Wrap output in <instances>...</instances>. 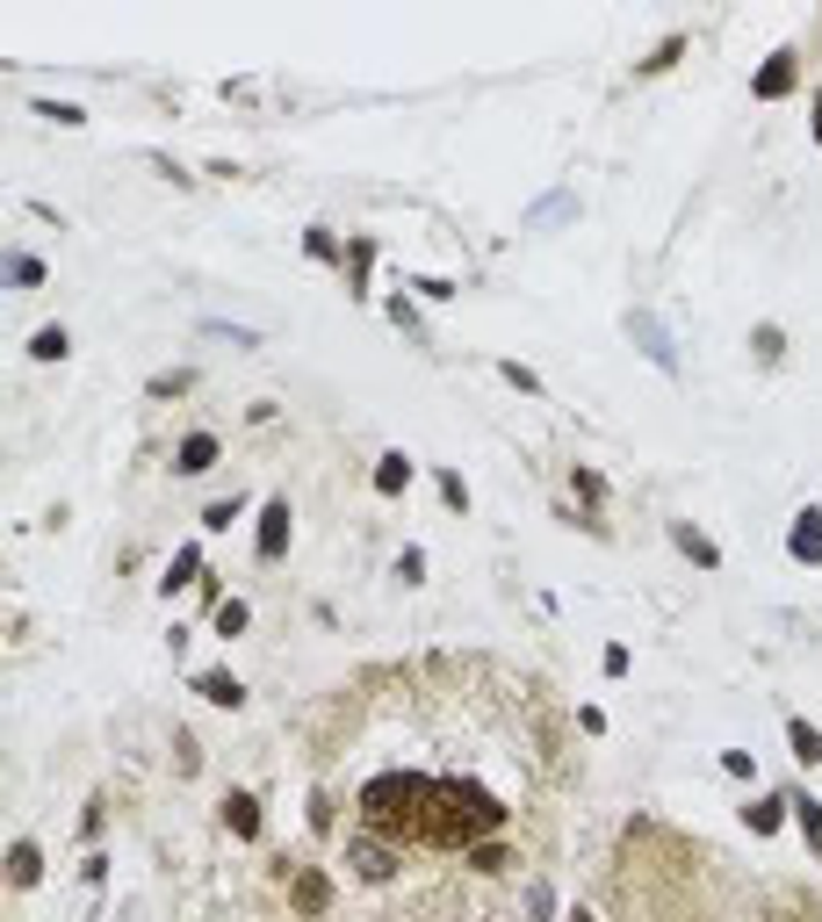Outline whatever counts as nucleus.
Masks as SVG:
<instances>
[{"label": "nucleus", "mask_w": 822, "mask_h": 922, "mask_svg": "<svg viewBox=\"0 0 822 922\" xmlns=\"http://www.w3.org/2000/svg\"><path fill=\"white\" fill-rule=\"evenodd\" d=\"M361 822L382 844H426L470 850L505 829V807L476 778H426V772H382L361 786Z\"/></svg>", "instance_id": "f257e3e1"}, {"label": "nucleus", "mask_w": 822, "mask_h": 922, "mask_svg": "<svg viewBox=\"0 0 822 922\" xmlns=\"http://www.w3.org/2000/svg\"><path fill=\"white\" fill-rule=\"evenodd\" d=\"M253 548H260V562H282V555H289V498H267V505H260Z\"/></svg>", "instance_id": "f03ea898"}, {"label": "nucleus", "mask_w": 822, "mask_h": 922, "mask_svg": "<svg viewBox=\"0 0 822 922\" xmlns=\"http://www.w3.org/2000/svg\"><path fill=\"white\" fill-rule=\"evenodd\" d=\"M787 555L801 570H822V505H801L793 512V533H787Z\"/></svg>", "instance_id": "7ed1b4c3"}, {"label": "nucleus", "mask_w": 822, "mask_h": 922, "mask_svg": "<svg viewBox=\"0 0 822 922\" xmlns=\"http://www.w3.org/2000/svg\"><path fill=\"white\" fill-rule=\"evenodd\" d=\"M793 80H801V65H793V51H772V59L750 73V94L758 102H779V94H793Z\"/></svg>", "instance_id": "20e7f679"}, {"label": "nucleus", "mask_w": 822, "mask_h": 922, "mask_svg": "<svg viewBox=\"0 0 822 922\" xmlns=\"http://www.w3.org/2000/svg\"><path fill=\"white\" fill-rule=\"evenodd\" d=\"M289 901H296V915H325V908H333V879L310 865V872L289 879Z\"/></svg>", "instance_id": "39448f33"}, {"label": "nucleus", "mask_w": 822, "mask_h": 922, "mask_svg": "<svg viewBox=\"0 0 822 922\" xmlns=\"http://www.w3.org/2000/svg\"><path fill=\"white\" fill-rule=\"evenodd\" d=\"M196 692L210 699V707H224V713H239V707H245V685L231 678V670H196Z\"/></svg>", "instance_id": "423d86ee"}, {"label": "nucleus", "mask_w": 822, "mask_h": 922, "mask_svg": "<svg viewBox=\"0 0 822 922\" xmlns=\"http://www.w3.org/2000/svg\"><path fill=\"white\" fill-rule=\"evenodd\" d=\"M347 865H354V872H361V879H390V850H382V836H354V844H347Z\"/></svg>", "instance_id": "0eeeda50"}, {"label": "nucleus", "mask_w": 822, "mask_h": 922, "mask_svg": "<svg viewBox=\"0 0 822 922\" xmlns=\"http://www.w3.org/2000/svg\"><path fill=\"white\" fill-rule=\"evenodd\" d=\"M671 541H678V555L693 562V570H721V548L707 541L700 527H685V519H678V527H671Z\"/></svg>", "instance_id": "6e6552de"}, {"label": "nucleus", "mask_w": 822, "mask_h": 922, "mask_svg": "<svg viewBox=\"0 0 822 922\" xmlns=\"http://www.w3.org/2000/svg\"><path fill=\"white\" fill-rule=\"evenodd\" d=\"M173 469H181V476H202V469H217V433H188L181 447H173Z\"/></svg>", "instance_id": "1a4fd4ad"}, {"label": "nucleus", "mask_w": 822, "mask_h": 922, "mask_svg": "<svg viewBox=\"0 0 822 922\" xmlns=\"http://www.w3.org/2000/svg\"><path fill=\"white\" fill-rule=\"evenodd\" d=\"M787 815H793V807H787V793H765V801H744V829H750V836H772Z\"/></svg>", "instance_id": "9d476101"}, {"label": "nucleus", "mask_w": 822, "mask_h": 922, "mask_svg": "<svg viewBox=\"0 0 822 922\" xmlns=\"http://www.w3.org/2000/svg\"><path fill=\"white\" fill-rule=\"evenodd\" d=\"M202 576H210V570H202V555H196V541H188V548H181V555H173V570H167V576H159V598H173V591H188V584H202Z\"/></svg>", "instance_id": "9b49d317"}, {"label": "nucleus", "mask_w": 822, "mask_h": 922, "mask_svg": "<svg viewBox=\"0 0 822 922\" xmlns=\"http://www.w3.org/2000/svg\"><path fill=\"white\" fill-rule=\"evenodd\" d=\"M44 879V850L36 844H8V887H36Z\"/></svg>", "instance_id": "f8f14e48"}, {"label": "nucleus", "mask_w": 822, "mask_h": 922, "mask_svg": "<svg viewBox=\"0 0 822 922\" xmlns=\"http://www.w3.org/2000/svg\"><path fill=\"white\" fill-rule=\"evenodd\" d=\"M224 829L231 836H260V801L253 793H224Z\"/></svg>", "instance_id": "ddd939ff"}, {"label": "nucleus", "mask_w": 822, "mask_h": 922, "mask_svg": "<svg viewBox=\"0 0 822 922\" xmlns=\"http://www.w3.org/2000/svg\"><path fill=\"white\" fill-rule=\"evenodd\" d=\"M411 484V454H382V462H376V498H397V490H404Z\"/></svg>", "instance_id": "4468645a"}, {"label": "nucleus", "mask_w": 822, "mask_h": 922, "mask_svg": "<svg viewBox=\"0 0 822 922\" xmlns=\"http://www.w3.org/2000/svg\"><path fill=\"white\" fill-rule=\"evenodd\" d=\"M787 807H793V822L808 829V850L822 858V801H815V793H787Z\"/></svg>", "instance_id": "2eb2a0df"}, {"label": "nucleus", "mask_w": 822, "mask_h": 922, "mask_svg": "<svg viewBox=\"0 0 822 922\" xmlns=\"http://www.w3.org/2000/svg\"><path fill=\"white\" fill-rule=\"evenodd\" d=\"M210 627H217V635H224V642H239L245 627H253V605H245V598H224V605H217V613H210Z\"/></svg>", "instance_id": "dca6fc26"}, {"label": "nucleus", "mask_w": 822, "mask_h": 922, "mask_svg": "<svg viewBox=\"0 0 822 922\" xmlns=\"http://www.w3.org/2000/svg\"><path fill=\"white\" fill-rule=\"evenodd\" d=\"M368 267H376V239H347V282H354V296H368Z\"/></svg>", "instance_id": "f3484780"}, {"label": "nucleus", "mask_w": 822, "mask_h": 922, "mask_svg": "<svg viewBox=\"0 0 822 922\" xmlns=\"http://www.w3.org/2000/svg\"><path fill=\"white\" fill-rule=\"evenodd\" d=\"M65 347H73L65 325H36V332H30V361H65Z\"/></svg>", "instance_id": "a211bd4d"}, {"label": "nucleus", "mask_w": 822, "mask_h": 922, "mask_svg": "<svg viewBox=\"0 0 822 922\" xmlns=\"http://www.w3.org/2000/svg\"><path fill=\"white\" fill-rule=\"evenodd\" d=\"M787 742H793V756H801V764H822V728L815 721H787Z\"/></svg>", "instance_id": "6ab92c4d"}, {"label": "nucleus", "mask_w": 822, "mask_h": 922, "mask_svg": "<svg viewBox=\"0 0 822 922\" xmlns=\"http://www.w3.org/2000/svg\"><path fill=\"white\" fill-rule=\"evenodd\" d=\"M628 332L642 339V353H650V361H664L671 368V347H664V325H650V318H628Z\"/></svg>", "instance_id": "aec40b11"}, {"label": "nucleus", "mask_w": 822, "mask_h": 922, "mask_svg": "<svg viewBox=\"0 0 822 922\" xmlns=\"http://www.w3.org/2000/svg\"><path fill=\"white\" fill-rule=\"evenodd\" d=\"M304 253H310V259H347V245H339L325 224H310V231H304Z\"/></svg>", "instance_id": "412c9836"}, {"label": "nucleus", "mask_w": 822, "mask_h": 922, "mask_svg": "<svg viewBox=\"0 0 822 922\" xmlns=\"http://www.w3.org/2000/svg\"><path fill=\"white\" fill-rule=\"evenodd\" d=\"M750 353H758V361H779V353H787V332H779V325H758V332H750Z\"/></svg>", "instance_id": "4be33fe9"}, {"label": "nucleus", "mask_w": 822, "mask_h": 922, "mask_svg": "<svg viewBox=\"0 0 822 922\" xmlns=\"http://www.w3.org/2000/svg\"><path fill=\"white\" fill-rule=\"evenodd\" d=\"M8 282H15V288H36V282H44V259H36V253H15V259H8Z\"/></svg>", "instance_id": "5701e85b"}, {"label": "nucleus", "mask_w": 822, "mask_h": 922, "mask_svg": "<svg viewBox=\"0 0 822 922\" xmlns=\"http://www.w3.org/2000/svg\"><path fill=\"white\" fill-rule=\"evenodd\" d=\"M678 51H685V36H664V44L642 59V73H664V65H678Z\"/></svg>", "instance_id": "b1692460"}, {"label": "nucleus", "mask_w": 822, "mask_h": 922, "mask_svg": "<svg viewBox=\"0 0 822 922\" xmlns=\"http://www.w3.org/2000/svg\"><path fill=\"white\" fill-rule=\"evenodd\" d=\"M498 375H505V382H513V390H519V396H541V375H534V368H519V361H505V368H498Z\"/></svg>", "instance_id": "393cba45"}, {"label": "nucleus", "mask_w": 822, "mask_h": 922, "mask_svg": "<svg viewBox=\"0 0 822 922\" xmlns=\"http://www.w3.org/2000/svg\"><path fill=\"white\" fill-rule=\"evenodd\" d=\"M441 498H447V505H455V512H470V484H462V476H455V469H441Z\"/></svg>", "instance_id": "a878e982"}, {"label": "nucleus", "mask_w": 822, "mask_h": 922, "mask_svg": "<svg viewBox=\"0 0 822 922\" xmlns=\"http://www.w3.org/2000/svg\"><path fill=\"white\" fill-rule=\"evenodd\" d=\"M231 519H239V498H217V505H210V512H202V527H210V533H224V527H231Z\"/></svg>", "instance_id": "bb28decb"}, {"label": "nucleus", "mask_w": 822, "mask_h": 922, "mask_svg": "<svg viewBox=\"0 0 822 922\" xmlns=\"http://www.w3.org/2000/svg\"><path fill=\"white\" fill-rule=\"evenodd\" d=\"M188 382H196V375H188V368H167V375H152V396H181Z\"/></svg>", "instance_id": "cd10ccee"}, {"label": "nucleus", "mask_w": 822, "mask_h": 922, "mask_svg": "<svg viewBox=\"0 0 822 922\" xmlns=\"http://www.w3.org/2000/svg\"><path fill=\"white\" fill-rule=\"evenodd\" d=\"M578 498H584V505H607V484H599V469H578Z\"/></svg>", "instance_id": "c85d7f7f"}, {"label": "nucleus", "mask_w": 822, "mask_h": 922, "mask_svg": "<svg viewBox=\"0 0 822 922\" xmlns=\"http://www.w3.org/2000/svg\"><path fill=\"white\" fill-rule=\"evenodd\" d=\"M397 576H404V584H419V576H426V555H419V548H404V555H397Z\"/></svg>", "instance_id": "c756f323"}, {"label": "nucleus", "mask_w": 822, "mask_h": 922, "mask_svg": "<svg viewBox=\"0 0 822 922\" xmlns=\"http://www.w3.org/2000/svg\"><path fill=\"white\" fill-rule=\"evenodd\" d=\"M527 908H534V922H548V908H556V893H548V879H541V887H527Z\"/></svg>", "instance_id": "7c9ffc66"}, {"label": "nucleus", "mask_w": 822, "mask_h": 922, "mask_svg": "<svg viewBox=\"0 0 822 922\" xmlns=\"http://www.w3.org/2000/svg\"><path fill=\"white\" fill-rule=\"evenodd\" d=\"M390 318H397V332H411V339H419V310H411V303H404V296H397V303H390Z\"/></svg>", "instance_id": "2f4dec72"}, {"label": "nucleus", "mask_w": 822, "mask_h": 922, "mask_svg": "<svg viewBox=\"0 0 822 922\" xmlns=\"http://www.w3.org/2000/svg\"><path fill=\"white\" fill-rule=\"evenodd\" d=\"M202 332H210V339H231V347H260V339L239 332V325H202Z\"/></svg>", "instance_id": "473e14b6"}, {"label": "nucleus", "mask_w": 822, "mask_h": 922, "mask_svg": "<svg viewBox=\"0 0 822 922\" xmlns=\"http://www.w3.org/2000/svg\"><path fill=\"white\" fill-rule=\"evenodd\" d=\"M411 288H419V296H433V303L455 296V282H441V274H426V282H411Z\"/></svg>", "instance_id": "72a5a7b5"}, {"label": "nucleus", "mask_w": 822, "mask_h": 922, "mask_svg": "<svg viewBox=\"0 0 822 922\" xmlns=\"http://www.w3.org/2000/svg\"><path fill=\"white\" fill-rule=\"evenodd\" d=\"M36 116H51V123H80V108H73V102H36Z\"/></svg>", "instance_id": "f704fd0d"}, {"label": "nucleus", "mask_w": 822, "mask_h": 922, "mask_svg": "<svg viewBox=\"0 0 822 922\" xmlns=\"http://www.w3.org/2000/svg\"><path fill=\"white\" fill-rule=\"evenodd\" d=\"M808 108H815V123H808V130H815V145H822V94H815V102H808Z\"/></svg>", "instance_id": "c9c22d12"}, {"label": "nucleus", "mask_w": 822, "mask_h": 922, "mask_svg": "<svg viewBox=\"0 0 822 922\" xmlns=\"http://www.w3.org/2000/svg\"><path fill=\"white\" fill-rule=\"evenodd\" d=\"M563 922H599V915H592V908H570V915H563Z\"/></svg>", "instance_id": "e433bc0d"}]
</instances>
